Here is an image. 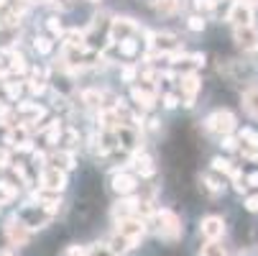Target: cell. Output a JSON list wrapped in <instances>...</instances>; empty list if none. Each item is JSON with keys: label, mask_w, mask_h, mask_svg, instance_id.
Here are the masks:
<instances>
[{"label": "cell", "mask_w": 258, "mask_h": 256, "mask_svg": "<svg viewBox=\"0 0 258 256\" xmlns=\"http://www.w3.org/2000/svg\"><path fill=\"white\" fill-rule=\"evenodd\" d=\"M156 221H159V236L164 238V241H179L181 238V233H184V228H181V221H179V215L174 213V210H169V208H161L159 213H156Z\"/></svg>", "instance_id": "1"}, {"label": "cell", "mask_w": 258, "mask_h": 256, "mask_svg": "<svg viewBox=\"0 0 258 256\" xmlns=\"http://www.w3.org/2000/svg\"><path fill=\"white\" fill-rule=\"evenodd\" d=\"M3 233H6L11 248H23V246L31 243V228L21 221L18 215H11V218H8L6 226H3Z\"/></svg>", "instance_id": "2"}, {"label": "cell", "mask_w": 258, "mask_h": 256, "mask_svg": "<svg viewBox=\"0 0 258 256\" xmlns=\"http://www.w3.org/2000/svg\"><path fill=\"white\" fill-rule=\"evenodd\" d=\"M125 243L128 248H136L141 243V238L146 236V223L141 221V218L131 215V218H123V221H118V231H115Z\"/></svg>", "instance_id": "3"}, {"label": "cell", "mask_w": 258, "mask_h": 256, "mask_svg": "<svg viewBox=\"0 0 258 256\" xmlns=\"http://www.w3.org/2000/svg\"><path fill=\"white\" fill-rule=\"evenodd\" d=\"M18 218L31 228V231H36V228H44L49 221H51V215L41 208V205H23L21 208V213H18Z\"/></svg>", "instance_id": "4"}, {"label": "cell", "mask_w": 258, "mask_h": 256, "mask_svg": "<svg viewBox=\"0 0 258 256\" xmlns=\"http://www.w3.org/2000/svg\"><path fill=\"white\" fill-rule=\"evenodd\" d=\"M39 179H41V190L46 192H61L67 187V174L59 167H44Z\"/></svg>", "instance_id": "5"}, {"label": "cell", "mask_w": 258, "mask_h": 256, "mask_svg": "<svg viewBox=\"0 0 258 256\" xmlns=\"http://www.w3.org/2000/svg\"><path fill=\"white\" fill-rule=\"evenodd\" d=\"M200 233H202L207 241L223 238V233H225V221H223L220 215H207V218H202V223H200Z\"/></svg>", "instance_id": "6"}, {"label": "cell", "mask_w": 258, "mask_h": 256, "mask_svg": "<svg viewBox=\"0 0 258 256\" xmlns=\"http://www.w3.org/2000/svg\"><path fill=\"white\" fill-rule=\"evenodd\" d=\"M207 128L215 133H230L235 128V116L230 111H217L207 118Z\"/></svg>", "instance_id": "7"}, {"label": "cell", "mask_w": 258, "mask_h": 256, "mask_svg": "<svg viewBox=\"0 0 258 256\" xmlns=\"http://www.w3.org/2000/svg\"><path fill=\"white\" fill-rule=\"evenodd\" d=\"M200 87H202V82H200V77H197V75H187V77H181V92H184V105H187V108H192V105H195V97H197Z\"/></svg>", "instance_id": "8"}, {"label": "cell", "mask_w": 258, "mask_h": 256, "mask_svg": "<svg viewBox=\"0 0 258 256\" xmlns=\"http://www.w3.org/2000/svg\"><path fill=\"white\" fill-rule=\"evenodd\" d=\"M136 187H138V179H136L133 174H125V172H123V174H118V177L113 179V190H115L118 195H123V197H125V195H133Z\"/></svg>", "instance_id": "9"}, {"label": "cell", "mask_w": 258, "mask_h": 256, "mask_svg": "<svg viewBox=\"0 0 258 256\" xmlns=\"http://www.w3.org/2000/svg\"><path fill=\"white\" fill-rule=\"evenodd\" d=\"M138 202H141V200H136V197H123L120 202H115L113 218H115V221H123V218L136 215V213H138Z\"/></svg>", "instance_id": "10"}, {"label": "cell", "mask_w": 258, "mask_h": 256, "mask_svg": "<svg viewBox=\"0 0 258 256\" xmlns=\"http://www.w3.org/2000/svg\"><path fill=\"white\" fill-rule=\"evenodd\" d=\"M235 39L243 49H258V31L250 28V26H238Z\"/></svg>", "instance_id": "11"}, {"label": "cell", "mask_w": 258, "mask_h": 256, "mask_svg": "<svg viewBox=\"0 0 258 256\" xmlns=\"http://www.w3.org/2000/svg\"><path fill=\"white\" fill-rule=\"evenodd\" d=\"M230 21H233L235 26H250V21H253V11H250V6H248V3H238V6H233V11H230Z\"/></svg>", "instance_id": "12"}, {"label": "cell", "mask_w": 258, "mask_h": 256, "mask_svg": "<svg viewBox=\"0 0 258 256\" xmlns=\"http://www.w3.org/2000/svg\"><path fill=\"white\" fill-rule=\"evenodd\" d=\"M133 28H136V23L131 18H115L113 21V28H110V36H113L115 41H123V39H128V33Z\"/></svg>", "instance_id": "13"}, {"label": "cell", "mask_w": 258, "mask_h": 256, "mask_svg": "<svg viewBox=\"0 0 258 256\" xmlns=\"http://www.w3.org/2000/svg\"><path fill=\"white\" fill-rule=\"evenodd\" d=\"M21 36V28L18 26H3L0 23V49H11Z\"/></svg>", "instance_id": "14"}, {"label": "cell", "mask_w": 258, "mask_h": 256, "mask_svg": "<svg viewBox=\"0 0 258 256\" xmlns=\"http://www.w3.org/2000/svg\"><path fill=\"white\" fill-rule=\"evenodd\" d=\"M18 197V185H13L11 179H0V205L13 202Z\"/></svg>", "instance_id": "15"}, {"label": "cell", "mask_w": 258, "mask_h": 256, "mask_svg": "<svg viewBox=\"0 0 258 256\" xmlns=\"http://www.w3.org/2000/svg\"><path fill=\"white\" fill-rule=\"evenodd\" d=\"M243 108H245L250 116H258V87H250L243 95Z\"/></svg>", "instance_id": "16"}, {"label": "cell", "mask_w": 258, "mask_h": 256, "mask_svg": "<svg viewBox=\"0 0 258 256\" xmlns=\"http://www.w3.org/2000/svg\"><path fill=\"white\" fill-rule=\"evenodd\" d=\"M133 100H136L141 108H154V103H156V97H154L149 90H143V87H136V90H133Z\"/></svg>", "instance_id": "17"}, {"label": "cell", "mask_w": 258, "mask_h": 256, "mask_svg": "<svg viewBox=\"0 0 258 256\" xmlns=\"http://www.w3.org/2000/svg\"><path fill=\"white\" fill-rule=\"evenodd\" d=\"M28 67H26V59L21 54H11V62H8V72L11 75H23Z\"/></svg>", "instance_id": "18"}, {"label": "cell", "mask_w": 258, "mask_h": 256, "mask_svg": "<svg viewBox=\"0 0 258 256\" xmlns=\"http://www.w3.org/2000/svg\"><path fill=\"white\" fill-rule=\"evenodd\" d=\"M54 167L72 169V167H75V154H72V151H59V154H54Z\"/></svg>", "instance_id": "19"}, {"label": "cell", "mask_w": 258, "mask_h": 256, "mask_svg": "<svg viewBox=\"0 0 258 256\" xmlns=\"http://www.w3.org/2000/svg\"><path fill=\"white\" fill-rule=\"evenodd\" d=\"M200 256H228V251H225L223 246H220L217 241H207V243L202 246Z\"/></svg>", "instance_id": "20"}, {"label": "cell", "mask_w": 258, "mask_h": 256, "mask_svg": "<svg viewBox=\"0 0 258 256\" xmlns=\"http://www.w3.org/2000/svg\"><path fill=\"white\" fill-rule=\"evenodd\" d=\"M136 167H138V172H141L143 177H151V174L156 172V169H154V162H151V157H146V154L136 159Z\"/></svg>", "instance_id": "21"}, {"label": "cell", "mask_w": 258, "mask_h": 256, "mask_svg": "<svg viewBox=\"0 0 258 256\" xmlns=\"http://www.w3.org/2000/svg\"><path fill=\"white\" fill-rule=\"evenodd\" d=\"M87 256H118V253L110 251V246H107V243H95V246H90V248H87Z\"/></svg>", "instance_id": "22"}, {"label": "cell", "mask_w": 258, "mask_h": 256, "mask_svg": "<svg viewBox=\"0 0 258 256\" xmlns=\"http://www.w3.org/2000/svg\"><path fill=\"white\" fill-rule=\"evenodd\" d=\"M33 49L39 54H49L51 52V39H46V36H39V39L33 41Z\"/></svg>", "instance_id": "23"}, {"label": "cell", "mask_w": 258, "mask_h": 256, "mask_svg": "<svg viewBox=\"0 0 258 256\" xmlns=\"http://www.w3.org/2000/svg\"><path fill=\"white\" fill-rule=\"evenodd\" d=\"M102 128H107V131H115V128H118V118H115L113 111L102 113Z\"/></svg>", "instance_id": "24"}, {"label": "cell", "mask_w": 258, "mask_h": 256, "mask_svg": "<svg viewBox=\"0 0 258 256\" xmlns=\"http://www.w3.org/2000/svg\"><path fill=\"white\" fill-rule=\"evenodd\" d=\"M212 169H215V172H223V174H233L235 167H230L228 159H215V162H212Z\"/></svg>", "instance_id": "25"}, {"label": "cell", "mask_w": 258, "mask_h": 256, "mask_svg": "<svg viewBox=\"0 0 258 256\" xmlns=\"http://www.w3.org/2000/svg\"><path fill=\"white\" fill-rule=\"evenodd\" d=\"M3 87H6L8 97H11L13 103H18V95H21V82H13V80H11V82H6Z\"/></svg>", "instance_id": "26"}, {"label": "cell", "mask_w": 258, "mask_h": 256, "mask_svg": "<svg viewBox=\"0 0 258 256\" xmlns=\"http://www.w3.org/2000/svg\"><path fill=\"white\" fill-rule=\"evenodd\" d=\"M176 8H179V0H159V11H161V13H166V16H169V13H174Z\"/></svg>", "instance_id": "27"}, {"label": "cell", "mask_w": 258, "mask_h": 256, "mask_svg": "<svg viewBox=\"0 0 258 256\" xmlns=\"http://www.w3.org/2000/svg\"><path fill=\"white\" fill-rule=\"evenodd\" d=\"M195 6H197V11L210 13V11H215V8H217V0H195Z\"/></svg>", "instance_id": "28"}, {"label": "cell", "mask_w": 258, "mask_h": 256, "mask_svg": "<svg viewBox=\"0 0 258 256\" xmlns=\"http://www.w3.org/2000/svg\"><path fill=\"white\" fill-rule=\"evenodd\" d=\"M85 103H87V105H92V108H97V105L102 103V95H100V92H95V90H90V92H85Z\"/></svg>", "instance_id": "29"}, {"label": "cell", "mask_w": 258, "mask_h": 256, "mask_svg": "<svg viewBox=\"0 0 258 256\" xmlns=\"http://www.w3.org/2000/svg\"><path fill=\"white\" fill-rule=\"evenodd\" d=\"M11 167V149L8 146H0V169Z\"/></svg>", "instance_id": "30"}, {"label": "cell", "mask_w": 258, "mask_h": 256, "mask_svg": "<svg viewBox=\"0 0 258 256\" xmlns=\"http://www.w3.org/2000/svg\"><path fill=\"white\" fill-rule=\"evenodd\" d=\"M136 49H138V46H136L133 39H123V41H120V52H123V54L131 57V54H136Z\"/></svg>", "instance_id": "31"}, {"label": "cell", "mask_w": 258, "mask_h": 256, "mask_svg": "<svg viewBox=\"0 0 258 256\" xmlns=\"http://www.w3.org/2000/svg\"><path fill=\"white\" fill-rule=\"evenodd\" d=\"M64 256H87V248L85 246H69L64 251Z\"/></svg>", "instance_id": "32"}, {"label": "cell", "mask_w": 258, "mask_h": 256, "mask_svg": "<svg viewBox=\"0 0 258 256\" xmlns=\"http://www.w3.org/2000/svg\"><path fill=\"white\" fill-rule=\"evenodd\" d=\"M28 90H31L33 95H41V92L46 90V85H44V82H36V80H31V82H28Z\"/></svg>", "instance_id": "33"}, {"label": "cell", "mask_w": 258, "mask_h": 256, "mask_svg": "<svg viewBox=\"0 0 258 256\" xmlns=\"http://www.w3.org/2000/svg\"><path fill=\"white\" fill-rule=\"evenodd\" d=\"M13 174H16V177L23 182V185H28V174H26V169H23L21 164H16V167H13Z\"/></svg>", "instance_id": "34"}, {"label": "cell", "mask_w": 258, "mask_h": 256, "mask_svg": "<svg viewBox=\"0 0 258 256\" xmlns=\"http://www.w3.org/2000/svg\"><path fill=\"white\" fill-rule=\"evenodd\" d=\"M189 28H192V31H202V28H205V21H202L200 16H192V18H189Z\"/></svg>", "instance_id": "35"}, {"label": "cell", "mask_w": 258, "mask_h": 256, "mask_svg": "<svg viewBox=\"0 0 258 256\" xmlns=\"http://www.w3.org/2000/svg\"><path fill=\"white\" fill-rule=\"evenodd\" d=\"M245 210H250V213H258V195H250V197L245 200Z\"/></svg>", "instance_id": "36"}, {"label": "cell", "mask_w": 258, "mask_h": 256, "mask_svg": "<svg viewBox=\"0 0 258 256\" xmlns=\"http://www.w3.org/2000/svg\"><path fill=\"white\" fill-rule=\"evenodd\" d=\"M46 26H49V31H51V33H61V23H59V18H49V23H46Z\"/></svg>", "instance_id": "37"}, {"label": "cell", "mask_w": 258, "mask_h": 256, "mask_svg": "<svg viewBox=\"0 0 258 256\" xmlns=\"http://www.w3.org/2000/svg\"><path fill=\"white\" fill-rule=\"evenodd\" d=\"M164 105H166V108H176V97H174V95H166V97H164Z\"/></svg>", "instance_id": "38"}, {"label": "cell", "mask_w": 258, "mask_h": 256, "mask_svg": "<svg viewBox=\"0 0 258 256\" xmlns=\"http://www.w3.org/2000/svg\"><path fill=\"white\" fill-rule=\"evenodd\" d=\"M223 146H225V149H228V151H233V149H235V146H238V143H235V138H225V141H223Z\"/></svg>", "instance_id": "39"}, {"label": "cell", "mask_w": 258, "mask_h": 256, "mask_svg": "<svg viewBox=\"0 0 258 256\" xmlns=\"http://www.w3.org/2000/svg\"><path fill=\"white\" fill-rule=\"evenodd\" d=\"M133 75H136L133 67H125V69H123V77H125V80H133Z\"/></svg>", "instance_id": "40"}, {"label": "cell", "mask_w": 258, "mask_h": 256, "mask_svg": "<svg viewBox=\"0 0 258 256\" xmlns=\"http://www.w3.org/2000/svg\"><path fill=\"white\" fill-rule=\"evenodd\" d=\"M248 182H250V185H253V187H255V185H258V172H253V174H250V177H248Z\"/></svg>", "instance_id": "41"}, {"label": "cell", "mask_w": 258, "mask_h": 256, "mask_svg": "<svg viewBox=\"0 0 258 256\" xmlns=\"http://www.w3.org/2000/svg\"><path fill=\"white\" fill-rule=\"evenodd\" d=\"M0 256H13V248H0Z\"/></svg>", "instance_id": "42"}, {"label": "cell", "mask_w": 258, "mask_h": 256, "mask_svg": "<svg viewBox=\"0 0 258 256\" xmlns=\"http://www.w3.org/2000/svg\"><path fill=\"white\" fill-rule=\"evenodd\" d=\"M26 3H49V0H26Z\"/></svg>", "instance_id": "43"}, {"label": "cell", "mask_w": 258, "mask_h": 256, "mask_svg": "<svg viewBox=\"0 0 258 256\" xmlns=\"http://www.w3.org/2000/svg\"><path fill=\"white\" fill-rule=\"evenodd\" d=\"M245 3H248V6H258V0H245Z\"/></svg>", "instance_id": "44"}, {"label": "cell", "mask_w": 258, "mask_h": 256, "mask_svg": "<svg viewBox=\"0 0 258 256\" xmlns=\"http://www.w3.org/2000/svg\"><path fill=\"white\" fill-rule=\"evenodd\" d=\"M90 3H97V0H90Z\"/></svg>", "instance_id": "45"}]
</instances>
